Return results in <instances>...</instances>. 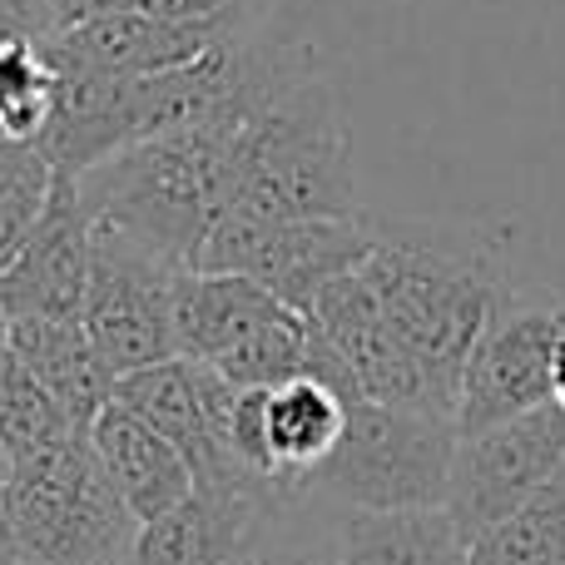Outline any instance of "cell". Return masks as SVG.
<instances>
[{"mask_svg":"<svg viewBox=\"0 0 565 565\" xmlns=\"http://www.w3.org/2000/svg\"><path fill=\"white\" fill-rule=\"evenodd\" d=\"M507 218H372L362 282L397 348L457 417V382L481 322L511 288Z\"/></svg>","mask_w":565,"mask_h":565,"instance_id":"6da1fadb","label":"cell"},{"mask_svg":"<svg viewBox=\"0 0 565 565\" xmlns=\"http://www.w3.org/2000/svg\"><path fill=\"white\" fill-rule=\"evenodd\" d=\"M244 125L204 119L139 139L75 179L89 224L145 244L149 254L194 268L199 244L234 194V135Z\"/></svg>","mask_w":565,"mask_h":565,"instance_id":"7a4b0ae2","label":"cell"},{"mask_svg":"<svg viewBox=\"0 0 565 565\" xmlns=\"http://www.w3.org/2000/svg\"><path fill=\"white\" fill-rule=\"evenodd\" d=\"M224 214L342 218L358 214L352 129L342 89L318 55L288 75L234 135V194Z\"/></svg>","mask_w":565,"mask_h":565,"instance_id":"3957f363","label":"cell"},{"mask_svg":"<svg viewBox=\"0 0 565 565\" xmlns=\"http://www.w3.org/2000/svg\"><path fill=\"white\" fill-rule=\"evenodd\" d=\"M6 516L15 565H125L139 526L99 471L85 431L10 461Z\"/></svg>","mask_w":565,"mask_h":565,"instance_id":"277c9868","label":"cell"},{"mask_svg":"<svg viewBox=\"0 0 565 565\" xmlns=\"http://www.w3.org/2000/svg\"><path fill=\"white\" fill-rule=\"evenodd\" d=\"M457 422L387 402H348L332 457L312 477V497L342 511H417L447 501Z\"/></svg>","mask_w":565,"mask_h":565,"instance_id":"5b68a950","label":"cell"},{"mask_svg":"<svg viewBox=\"0 0 565 565\" xmlns=\"http://www.w3.org/2000/svg\"><path fill=\"white\" fill-rule=\"evenodd\" d=\"M169 312L179 358L204 362L234 387H278L308 362V318L248 278L179 268Z\"/></svg>","mask_w":565,"mask_h":565,"instance_id":"8992f818","label":"cell"},{"mask_svg":"<svg viewBox=\"0 0 565 565\" xmlns=\"http://www.w3.org/2000/svg\"><path fill=\"white\" fill-rule=\"evenodd\" d=\"M372 254V214L342 218H254L218 214L209 238L199 244L194 268L204 274H234L268 288L288 308L308 312L312 298L332 278L362 268Z\"/></svg>","mask_w":565,"mask_h":565,"instance_id":"52a82bcc","label":"cell"},{"mask_svg":"<svg viewBox=\"0 0 565 565\" xmlns=\"http://www.w3.org/2000/svg\"><path fill=\"white\" fill-rule=\"evenodd\" d=\"M565 332V302L536 298L521 282L501 292L481 322L457 382V431L497 427L551 402V358Z\"/></svg>","mask_w":565,"mask_h":565,"instance_id":"ba28073f","label":"cell"},{"mask_svg":"<svg viewBox=\"0 0 565 565\" xmlns=\"http://www.w3.org/2000/svg\"><path fill=\"white\" fill-rule=\"evenodd\" d=\"M174 278L179 264L149 254L145 244L95 224L89 248V282L79 302V328L105 358L115 377L139 367H154L174 352Z\"/></svg>","mask_w":565,"mask_h":565,"instance_id":"9c48e42d","label":"cell"},{"mask_svg":"<svg viewBox=\"0 0 565 565\" xmlns=\"http://www.w3.org/2000/svg\"><path fill=\"white\" fill-rule=\"evenodd\" d=\"M565 461V407L546 402L497 427L467 431L457 441L447 477V516L457 521L461 541H477L516 507H526Z\"/></svg>","mask_w":565,"mask_h":565,"instance_id":"30bf717a","label":"cell"},{"mask_svg":"<svg viewBox=\"0 0 565 565\" xmlns=\"http://www.w3.org/2000/svg\"><path fill=\"white\" fill-rule=\"evenodd\" d=\"M244 20L248 10H234V15H218V20H159V15H145V10L115 6L105 15H89L70 30H55L45 40V50L55 65L85 70V75H109V79L164 75V70H179L189 60L209 55Z\"/></svg>","mask_w":565,"mask_h":565,"instance_id":"8fae6325","label":"cell"},{"mask_svg":"<svg viewBox=\"0 0 565 565\" xmlns=\"http://www.w3.org/2000/svg\"><path fill=\"white\" fill-rule=\"evenodd\" d=\"M89 248H95V224L75 194V179L55 174V194L40 224L0 268V318H79Z\"/></svg>","mask_w":565,"mask_h":565,"instance_id":"7c38bea8","label":"cell"},{"mask_svg":"<svg viewBox=\"0 0 565 565\" xmlns=\"http://www.w3.org/2000/svg\"><path fill=\"white\" fill-rule=\"evenodd\" d=\"M348 397L342 387H328L312 372L264 387V457L268 481L288 501H312V477L332 457L348 422Z\"/></svg>","mask_w":565,"mask_h":565,"instance_id":"4fadbf2b","label":"cell"},{"mask_svg":"<svg viewBox=\"0 0 565 565\" xmlns=\"http://www.w3.org/2000/svg\"><path fill=\"white\" fill-rule=\"evenodd\" d=\"M268 516H278V511L264 501L218 497V491L194 487L179 507L159 511L154 521H139L125 565H228Z\"/></svg>","mask_w":565,"mask_h":565,"instance_id":"5bb4252c","label":"cell"},{"mask_svg":"<svg viewBox=\"0 0 565 565\" xmlns=\"http://www.w3.org/2000/svg\"><path fill=\"white\" fill-rule=\"evenodd\" d=\"M89 451H95L99 471L109 477L115 497L135 521H154L159 511L179 507L194 491V471L189 461L159 437L149 422H139L129 407L109 402L95 422H89Z\"/></svg>","mask_w":565,"mask_h":565,"instance_id":"9a60e30c","label":"cell"},{"mask_svg":"<svg viewBox=\"0 0 565 565\" xmlns=\"http://www.w3.org/2000/svg\"><path fill=\"white\" fill-rule=\"evenodd\" d=\"M6 348L45 382V392L65 407V417L79 431H89V422L115 397V372L85 338L79 318H10Z\"/></svg>","mask_w":565,"mask_h":565,"instance_id":"2e32d148","label":"cell"},{"mask_svg":"<svg viewBox=\"0 0 565 565\" xmlns=\"http://www.w3.org/2000/svg\"><path fill=\"white\" fill-rule=\"evenodd\" d=\"M467 541L447 507L342 511L332 521V565H461Z\"/></svg>","mask_w":565,"mask_h":565,"instance_id":"e0dca14e","label":"cell"},{"mask_svg":"<svg viewBox=\"0 0 565 565\" xmlns=\"http://www.w3.org/2000/svg\"><path fill=\"white\" fill-rule=\"evenodd\" d=\"M461 565H565V461L526 507L467 541Z\"/></svg>","mask_w":565,"mask_h":565,"instance_id":"ac0fdd59","label":"cell"},{"mask_svg":"<svg viewBox=\"0 0 565 565\" xmlns=\"http://www.w3.org/2000/svg\"><path fill=\"white\" fill-rule=\"evenodd\" d=\"M75 431L79 427L45 392V382H40L35 372L6 348V338H0V451H6L10 461H20V457H35V451L75 437Z\"/></svg>","mask_w":565,"mask_h":565,"instance_id":"d6986e66","label":"cell"},{"mask_svg":"<svg viewBox=\"0 0 565 565\" xmlns=\"http://www.w3.org/2000/svg\"><path fill=\"white\" fill-rule=\"evenodd\" d=\"M55 115V65L45 40H0V139H40Z\"/></svg>","mask_w":565,"mask_h":565,"instance_id":"ffe728a7","label":"cell"},{"mask_svg":"<svg viewBox=\"0 0 565 565\" xmlns=\"http://www.w3.org/2000/svg\"><path fill=\"white\" fill-rule=\"evenodd\" d=\"M55 194V164L40 139H0V268L20 254Z\"/></svg>","mask_w":565,"mask_h":565,"instance_id":"44dd1931","label":"cell"},{"mask_svg":"<svg viewBox=\"0 0 565 565\" xmlns=\"http://www.w3.org/2000/svg\"><path fill=\"white\" fill-rule=\"evenodd\" d=\"M302 511L308 507L268 516L228 565H332V526L312 536V531H302Z\"/></svg>","mask_w":565,"mask_h":565,"instance_id":"7402d4cb","label":"cell"},{"mask_svg":"<svg viewBox=\"0 0 565 565\" xmlns=\"http://www.w3.org/2000/svg\"><path fill=\"white\" fill-rule=\"evenodd\" d=\"M129 10H145L159 20H218L244 10V0H125Z\"/></svg>","mask_w":565,"mask_h":565,"instance_id":"603a6c76","label":"cell"},{"mask_svg":"<svg viewBox=\"0 0 565 565\" xmlns=\"http://www.w3.org/2000/svg\"><path fill=\"white\" fill-rule=\"evenodd\" d=\"M45 6H50V25L70 30V25H79V20H89V15H105V10L125 6V0H45Z\"/></svg>","mask_w":565,"mask_h":565,"instance_id":"cb8c5ba5","label":"cell"},{"mask_svg":"<svg viewBox=\"0 0 565 565\" xmlns=\"http://www.w3.org/2000/svg\"><path fill=\"white\" fill-rule=\"evenodd\" d=\"M551 402L565 407V332H561V342H556V358H551Z\"/></svg>","mask_w":565,"mask_h":565,"instance_id":"d4e9b609","label":"cell"},{"mask_svg":"<svg viewBox=\"0 0 565 565\" xmlns=\"http://www.w3.org/2000/svg\"><path fill=\"white\" fill-rule=\"evenodd\" d=\"M6 477H10V457L0 451V487H6Z\"/></svg>","mask_w":565,"mask_h":565,"instance_id":"484cf974","label":"cell"},{"mask_svg":"<svg viewBox=\"0 0 565 565\" xmlns=\"http://www.w3.org/2000/svg\"><path fill=\"white\" fill-rule=\"evenodd\" d=\"M0 338H6V318H0Z\"/></svg>","mask_w":565,"mask_h":565,"instance_id":"4316f807","label":"cell"}]
</instances>
